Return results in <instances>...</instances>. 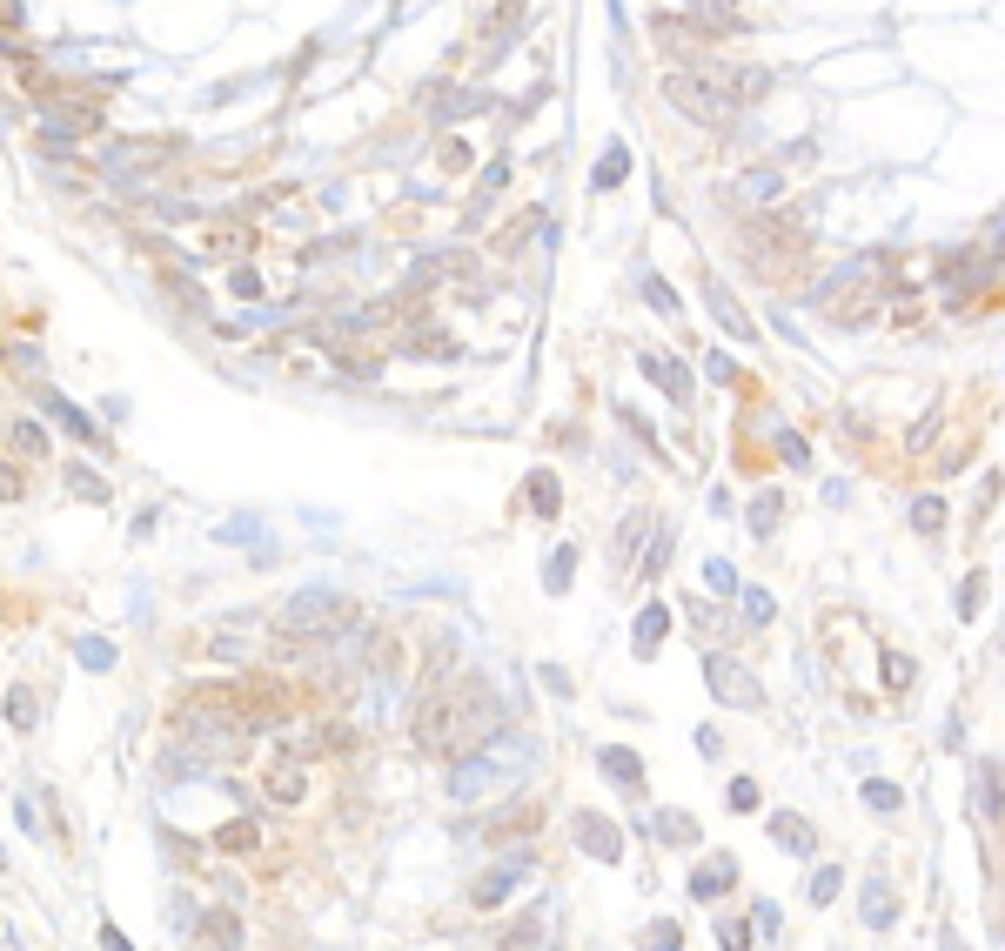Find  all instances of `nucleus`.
<instances>
[{
  "instance_id": "nucleus-32",
  "label": "nucleus",
  "mask_w": 1005,
  "mask_h": 951,
  "mask_svg": "<svg viewBox=\"0 0 1005 951\" xmlns=\"http://www.w3.org/2000/svg\"><path fill=\"white\" fill-rule=\"evenodd\" d=\"M912 523H918V530H938V523H945V503H938V496L912 503Z\"/></svg>"
},
{
  "instance_id": "nucleus-22",
  "label": "nucleus",
  "mask_w": 1005,
  "mask_h": 951,
  "mask_svg": "<svg viewBox=\"0 0 1005 951\" xmlns=\"http://www.w3.org/2000/svg\"><path fill=\"white\" fill-rule=\"evenodd\" d=\"M771 838H778L784 851H798V858H804V851H811V831H804L798 818H771Z\"/></svg>"
},
{
  "instance_id": "nucleus-25",
  "label": "nucleus",
  "mask_w": 1005,
  "mask_h": 951,
  "mask_svg": "<svg viewBox=\"0 0 1005 951\" xmlns=\"http://www.w3.org/2000/svg\"><path fill=\"white\" fill-rule=\"evenodd\" d=\"M570 576H577V550H557V563H543V583H550V590H570Z\"/></svg>"
},
{
  "instance_id": "nucleus-1",
  "label": "nucleus",
  "mask_w": 1005,
  "mask_h": 951,
  "mask_svg": "<svg viewBox=\"0 0 1005 951\" xmlns=\"http://www.w3.org/2000/svg\"><path fill=\"white\" fill-rule=\"evenodd\" d=\"M349 623V597H335V590H302L295 603H282V637L302 643V637H335Z\"/></svg>"
},
{
  "instance_id": "nucleus-37",
  "label": "nucleus",
  "mask_w": 1005,
  "mask_h": 951,
  "mask_svg": "<svg viewBox=\"0 0 1005 951\" xmlns=\"http://www.w3.org/2000/svg\"><path fill=\"white\" fill-rule=\"evenodd\" d=\"M771 523H778V503H771V496H764V503H751V530H771Z\"/></svg>"
},
{
  "instance_id": "nucleus-41",
  "label": "nucleus",
  "mask_w": 1005,
  "mask_h": 951,
  "mask_svg": "<svg viewBox=\"0 0 1005 951\" xmlns=\"http://www.w3.org/2000/svg\"><path fill=\"white\" fill-rule=\"evenodd\" d=\"M14 496H21V476H14V469L0 463V503H14Z\"/></svg>"
},
{
  "instance_id": "nucleus-28",
  "label": "nucleus",
  "mask_w": 1005,
  "mask_h": 951,
  "mask_svg": "<svg viewBox=\"0 0 1005 951\" xmlns=\"http://www.w3.org/2000/svg\"><path fill=\"white\" fill-rule=\"evenodd\" d=\"M778 925H784V911L771 905V898H764V905L751 911V931H758V938H778Z\"/></svg>"
},
{
  "instance_id": "nucleus-11",
  "label": "nucleus",
  "mask_w": 1005,
  "mask_h": 951,
  "mask_svg": "<svg viewBox=\"0 0 1005 951\" xmlns=\"http://www.w3.org/2000/svg\"><path fill=\"white\" fill-rule=\"evenodd\" d=\"M664 630H670V610H664V603H650L644 617H637V630H630V637H637V657H650V650L664 643Z\"/></svg>"
},
{
  "instance_id": "nucleus-13",
  "label": "nucleus",
  "mask_w": 1005,
  "mask_h": 951,
  "mask_svg": "<svg viewBox=\"0 0 1005 951\" xmlns=\"http://www.w3.org/2000/svg\"><path fill=\"white\" fill-rule=\"evenodd\" d=\"M161 155H168L161 141H141V148H114V155H108V175L121 181V175H128V168H148V161H161Z\"/></svg>"
},
{
  "instance_id": "nucleus-31",
  "label": "nucleus",
  "mask_w": 1005,
  "mask_h": 951,
  "mask_svg": "<svg viewBox=\"0 0 1005 951\" xmlns=\"http://www.w3.org/2000/svg\"><path fill=\"white\" fill-rule=\"evenodd\" d=\"M644 302H650V309H664V315H677V295H670L657 275H644Z\"/></svg>"
},
{
  "instance_id": "nucleus-6",
  "label": "nucleus",
  "mask_w": 1005,
  "mask_h": 951,
  "mask_svg": "<svg viewBox=\"0 0 1005 951\" xmlns=\"http://www.w3.org/2000/svg\"><path fill=\"white\" fill-rule=\"evenodd\" d=\"M41 402H47V416H54V422H61V429H67V436H74V443H88V449H94V456H108V449H114V443H108V436H101V429H94V422H88V416H81V409H74V402H67V396H61V389H47V396H41Z\"/></svg>"
},
{
  "instance_id": "nucleus-9",
  "label": "nucleus",
  "mask_w": 1005,
  "mask_h": 951,
  "mask_svg": "<svg viewBox=\"0 0 1005 951\" xmlns=\"http://www.w3.org/2000/svg\"><path fill=\"white\" fill-rule=\"evenodd\" d=\"M644 376H650V382H664V396H670V402H691V389H697L691 369H684L677 355H644Z\"/></svg>"
},
{
  "instance_id": "nucleus-15",
  "label": "nucleus",
  "mask_w": 1005,
  "mask_h": 951,
  "mask_svg": "<svg viewBox=\"0 0 1005 951\" xmlns=\"http://www.w3.org/2000/svg\"><path fill=\"white\" fill-rule=\"evenodd\" d=\"M67 489H74L81 503H108V483H101L88 463H67Z\"/></svg>"
},
{
  "instance_id": "nucleus-33",
  "label": "nucleus",
  "mask_w": 1005,
  "mask_h": 951,
  "mask_svg": "<svg viewBox=\"0 0 1005 951\" xmlns=\"http://www.w3.org/2000/svg\"><path fill=\"white\" fill-rule=\"evenodd\" d=\"M731 811H758V784L751 777H731Z\"/></svg>"
},
{
  "instance_id": "nucleus-10",
  "label": "nucleus",
  "mask_w": 1005,
  "mask_h": 951,
  "mask_svg": "<svg viewBox=\"0 0 1005 951\" xmlns=\"http://www.w3.org/2000/svg\"><path fill=\"white\" fill-rule=\"evenodd\" d=\"M858 911H865V925H871V931H885V925L898 918V891L885 885V878H871L865 898H858Z\"/></svg>"
},
{
  "instance_id": "nucleus-38",
  "label": "nucleus",
  "mask_w": 1005,
  "mask_h": 951,
  "mask_svg": "<svg viewBox=\"0 0 1005 951\" xmlns=\"http://www.w3.org/2000/svg\"><path fill=\"white\" fill-rule=\"evenodd\" d=\"M14 443H21V449H47V429H41V422H21V429H14Z\"/></svg>"
},
{
  "instance_id": "nucleus-18",
  "label": "nucleus",
  "mask_w": 1005,
  "mask_h": 951,
  "mask_svg": "<svg viewBox=\"0 0 1005 951\" xmlns=\"http://www.w3.org/2000/svg\"><path fill=\"white\" fill-rule=\"evenodd\" d=\"M523 489H530V509H536V516H557V503H563L557 476H543V469H536V476H530V483H523Z\"/></svg>"
},
{
  "instance_id": "nucleus-40",
  "label": "nucleus",
  "mask_w": 1005,
  "mask_h": 951,
  "mask_svg": "<svg viewBox=\"0 0 1005 951\" xmlns=\"http://www.w3.org/2000/svg\"><path fill=\"white\" fill-rule=\"evenodd\" d=\"M222 844H235V851H248V844H255V824H235V831H222Z\"/></svg>"
},
{
  "instance_id": "nucleus-39",
  "label": "nucleus",
  "mask_w": 1005,
  "mask_h": 951,
  "mask_svg": "<svg viewBox=\"0 0 1005 951\" xmlns=\"http://www.w3.org/2000/svg\"><path fill=\"white\" fill-rule=\"evenodd\" d=\"M885 684L905 690V684H912V664H905V657H892V664H885Z\"/></svg>"
},
{
  "instance_id": "nucleus-34",
  "label": "nucleus",
  "mask_w": 1005,
  "mask_h": 951,
  "mask_svg": "<svg viewBox=\"0 0 1005 951\" xmlns=\"http://www.w3.org/2000/svg\"><path fill=\"white\" fill-rule=\"evenodd\" d=\"M744 188H751V195H758V201H771V195H778V188H784V181L771 175V168H751V181H744Z\"/></svg>"
},
{
  "instance_id": "nucleus-2",
  "label": "nucleus",
  "mask_w": 1005,
  "mask_h": 951,
  "mask_svg": "<svg viewBox=\"0 0 1005 951\" xmlns=\"http://www.w3.org/2000/svg\"><path fill=\"white\" fill-rule=\"evenodd\" d=\"M704 684H711L731 710H764V684L737 664V657H724V650H704Z\"/></svg>"
},
{
  "instance_id": "nucleus-24",
  "label": "nucleus",
  "mask_w": 1005,
  "mask_h": 951,
  "mask_svg": "<svg viewBox=\"0 0 1005 951\" xmlns=\"http://www.w3.org/2000/svg\"><path fill=\"white\" fill-rule=\"evenodd\" d=\"M516 871H523V864H503L496 878H483V885H476V905H496V898H503V891L516 885Z\"/></svg>"
},
{
  "instance_id": "nucleus-23",
  "label": "nucleus",
  "mask_w": 1005,
  "mask_h": 951,
  "mask_svg": "<svg viewBox=\"0 0 1005 951\" xmlns=\"http://www.w3.org/2000/svg\"><path fill=\"white\" fill-rule=\"evenodd\" d=\"M195 938H201V945H235V938H242V925H235L228 911H215V918H208V925H201Z\"/></svg>"
},
{
  "instance_id": "nucleus-4",
  "label": "nucleus",
  "mask_w": 1005,
  "mask_h": 951,
  "mask_svg": "<svg viewBox=\"0 0 1005 951\" xmlns=\"http://www.w3.org/2000/svg\"><path fill=\"white\" fill-rule=\"evenodd\" d=\"M516 771H523V764H496V751H476V757H463V764L443 777V791L469 804V797H483L490 784H503V777H516Z\"/></svg>"
},
{
  "instance_id": "nucleus-14",
  "label": "nucleus",
  "mask_w": 1005,
  "mask_h": 951,
  "mask_svg": "<svg viewBox=\"0 0 1005 951\" xmlns=\"http://www.w3.org/2000/svg\"><path fill=\"white\" fill-rule=\"evenodd\" d=\"M624 175H630V148H624V141H610V148H603V161H597V175H590V181H597V188H617Z\"/></svg>"
},
{
  "instance_id": "nucleus-35",
  "label": "nucleus",
  "mask_w": 1005,
  "mask_h": 951,
  "mask_svg": "<svg viewBox=\"0 0 1005 951\" xmlns=\"http://www.w3.org/2000/svg\"><path fill=\"white\" fill-rule=\"evenodd\" d=\"M778 449H784V463H791V469H804V463H811V449H804V436H791V429L778 436Z\"/></svg>"
},
{
  "instance_id": "nucleus-26",
  "label": "nucleus",
  "mask_w": 1005,
  "mask_h": 951,
  "mask_svg": "<svg viewBox=\"0 0 1005 951\" xmlns=\"http://www.w3.org/2000/svg\"><path fill=\"white\" fill-rule=\"evenodd\" d=\"M744 617L771 623V617H778V597H771V590H744Z\"/></svg>"
},
{
  "instance_id": "nucleus-8",
  "label": "nucleus",
  "mask_w": 1005,
  "mask_h": 951,
  "mask_svg": "<svg viewBox=\"0 0 1005 951\" xmlns=\"http://www.w3.org/2000/svg\"><path fill=\"white\" fill-rule=\"evenodd\" d=\"M731 885H737V858L731 851H717V858H704L691 871V898H724Z\"/></svg>"
},
{
  "instance_id": "nucleus-29",
  "label": "nucleus",
  "mask_w": 1005,
  "mask_h": 951,
  "mask_svg": "<svg viewBox=\"0 0 1005 951\" xmlns=\"http://www.w3.org/2000/svg\"><path fill=\"white\" fill-rule=\"evenodd\" d=\"M804 891H811V905H831V898H838V871H811Z\"/></svg>"
},
{
  "instance_id": "nucleus-30",
  "label": "nucleus",
  "mask_w": 1005,
  "mask_h": 951,
  "mask_svg": "<svg viewBox=\"0 0 1005 951\" xmlns=\"http://www.w3.org/2000/svg\"><path fill=\"white\" fill-rule=\"evenodd\" d=\"M704 583H711L717 597H731V590H737V570H731V563H704Z\"/></svg>"
},
{
  "instance_id": "nucleus-3",
  "label": "nucleus",
  "mask_w": 1005,
  "mask_h": 951,
  "mask_svg": "<svg viewBox=\"0 0 1005 951\" xmlns=\"http://www.w3.org/2000/svg\"><path fill=\"white\" fill-rule=\"evenodd\" d=\"M664 94H670V101H677L684 114H691V121H704V128H711V121H731V114H737L731 94H717L711 81H697V74H670Z\"/></svg>"
},
{
  "instance_id": "nucleus-17",
  "label": "nucleus",
  "mask_w": 1005,
  "mask_h": 951,
  "mask_svg": "<svg viewBox=\"0 0 1005 951\" xmlns=\"http://www.w3.org/2000/svg\"><path fill=\"white\" fill-rule=\"evenodd\" d=\"M7 724H14V730H34V724H41V710H34V690H27V684L7 690Z\"/></svg>"
},
{
  "instance_id": "nucleus-12",
  "label": "nucleus",
  "mask_w": 1005,
  "mask_h": 951,
  "mask_svg": "<svg viewBox=\"0 0 1005 951\" xmlns=\"http://www.w3.org/2000/svg\"><path fill=\"white\" fill-rule=\"evenodd\" d=\"M603 771L617 777L624 791H637V777H644V757H637V751H624V744H610V751H603Z\"/></svg>"
},
{
  "instance_id": "nucleus-19",
  "label": "nucleus",
  "mask_w": 1005,
  "mask_h": 951,
  "mask_svg": "<svg viewBox=\"0 0 1005 951\" xmlns=\"http://www.w3.org/2000/svg\"><path fill=\"white\" fill-rule=\"evenodd\" d=\"M215 536H222V543H268V523L262 516H228Z\"/></svg>"
},
{
  "instance_id": "nucleus-7",
  "label": "nucleus",
  "mask_w": 1005,
  "mask_h": 951,
  "mask_svg": "<svg viewBox=\"0 0 1005 951\" xmlns=\"http://www.w3.org/2000/svg\"><path fill=\"white\" fill-rule=\"evenodd\" d=\"M577 844L590 851V858H624V838H617V824L597 818V811H577Z\"/></svg>"
},
{
  "instance_id": "nucleus-21",
  "label": "nucleus",
  "mask_w": 1005,
  "mask_h": 951,
  "mask_svg": "<svg viewBox=\"0 0 1005 951\" xmlns=\"http://www.w3.org/2000/svg\"><path fill=\"white\" fill-rule=\"evenodd\" d=\"M865 804H871V811H905V791L885 784V777H865Z\"/></svg>"
},
{
  "instance_id": "nucleus-5",
  "label": "nucleus",
  "mask_w": 1005,
  "mask_h": 951,
  "mask_svg": "<svg viewBox=\"0 0 1005 951\" xmlns=\"http://www.w3.org/2000/svg\"><path fill=\"white\" fill-rule=\"evenodd\" d=\"M704 309L717 315V329L731 335V342H758V322L744 315V302L731 295V282H717V275H704Z\"/></svg>"
},
{
  "instance_id": "nucleus-20",
  "label": "nucleus",
  "mask_w": 1005,
  "mask_h": 951,
  "mask_svg": "<svg viewBox=\"0 0 1005 951\" xmlns=\"http://www.w3.org/2000/svg\"><path fill=\"white\" fill-rule=\"evenodd\" d=\"M74 657H81V670H114V643L108 637H81Z\"/></svg>"
},
{
  "instance_id": "nucleus-27",
  "label": "nucleus",
  "mask_w": 1005,
  "mask_h": 951,
  "mask_svg": "<svg viewBox=\"0 0 1005 951\" xmlns=\"http://www.w3.org/2000/svg\"><path fill=\"white\" fill-rule=\"evenodd\" d=\"M979 811L999 818V771H992V764H979Z\"/></svg>"
},
{
  "instance_id": "nucleus-16",
  "label": "nucleus",
  "mask_w": 1005,
  "mask_h": 951,
  "mask_svg": "<svg viewBox=\"0 0 1005 951\" xmlns=\"http://www.w3.org/2000/svg\"><path fill=\"white\" fill-rule=\"evenodd\" d=\"M650 838H670V844H691V838H697V824L684 818V811H657V818H650Z\"/></svg>"
},
{
  "instance_id": "nucleus-36",
  "label": "nucleus",
  "mask_w": 1005,
  "mask_h": 951,
  "mask_svg": "<svg viewBox=\"0 0 1005 951\" xmlns=\"http://www.w3.org/2000/svg\"><path fill=\"white\" fill-rule=\"evenodd\" d=\"M979 597H985V576H972L959 590V617H979Z\"/></svg>"
},
{
  "instance_id": "nucleus-42",
  "label": "nucleus",
  "mask_w": 1005,
  "mask_h": 951,
  "mask_svg": "<svg viewBox=\"0 0 1005 951\" xmlns=\"http://www.w3.org/2000/svg\"><path fill=\"white\" fill-rule=\"evenodd\" d=\"M0 858H7V844H0Z\"/></svg>"
}]
</instances>
